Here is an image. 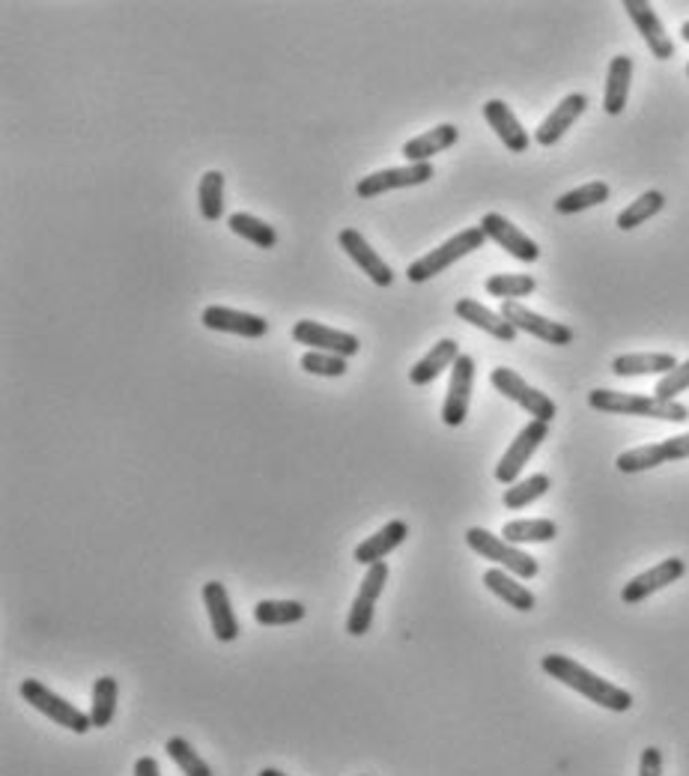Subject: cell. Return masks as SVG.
Returning a JSON list of instances; mask_svg holds the SVG:
<instances>
[{
	"label": "cell",
	"mask_w": 689,
	"mask_h": 776,
	"mask_svg": "<svg viewBox=\"0 0 689 776\" xmlns=\"http://www.w3.org/2000/svg\"><path fill=\"white\" fill-rule=\"evenodd\" d=\"M337 242H341V249L346 251V258L353 260L355 266L365 272L367 279L374 281L376 287H392L394 284V269L385 263L379 254L374 251V245L367 242L362 233L355 228H344L341 233H337Z\"/></svg>",
	"instance_id": "2e32d148"
},
{
	"label": "cell",
	"mask_w": 689,
	"mask_h": 776,
	"mask_svg": "<svg viewBox=\"0 0 689 776\" xmlns=\"http://www.w3.org/2000/svg\"><path fill=\"white\" fill-rule=\"evenodd\" d=\"M21 699L33 705V711H40L42 716H49L51 723H58L60 728H70L75 735H87L93 728V720L90 714H84L81 707H75L72 702H66L63 696H58L51 686H45L36 678H24L19 684Z\"/></svg>",
	"instance_id": "5b68a950"
},
{
	"label": "cell",
	"mask_w": 689,
	"mask_h": 776,
	"mask_svg": "<svg viewBox=\"0 0 689 776\" xmlns=\"http://www.w3.org/2000/svg\"><path fill=\"white\" fill-rule=\"evenodd\" d=\"M639 776H662V753L657 746H645L641 749Z\"/></svg>",
	"instance_id": "60d3db41"
},
{
	"label": "cell",
	"mask_w": 689,
	"mask_h": 776,
	"mask_svg": "<svg viewBox=\"0 0 689 776\" xmlns=\"http://www.w3.org/2000/svg\"><path fill=\"white\" fill-rule=\"evenodd\" d=\"M200 323L212 328V332H227V335H239V338H263V335H269L267 317H257V314H248V311L225 308V305L203 308Z\"/></svg>",
	"instance_id": "ac0fdd59"
},
{
	"label": "cell",
	"mask_w": 689,
	"mask_h": 776,
	"mask_svg": "<svg viewBox=\"0 0 689 776\" xmlns=\"http://www.w3.org/2000/svg\"><path fill=\"white\" fill-rule=\"evenodd\" d=\"M197 207L207 221H218L225 216V174L221 170H207L197 186Z\"/></svg>",
	"instance_id": "1f68e13d"
},
{
	"label": "cell",
	"mask_w": 689,
	"mask_h": 776,
	"mask_svg": "<svg viewBox=\"0 0 689 776\" xmlns=\"http://www.w3.org/2000/svg\"><path fill=\"white\" fill-rule=\"evenodd\" d=\"M436 177V168L430 161H421V165H404V168H385L376 170V174H367L365 179H358L355 186V195L362 200L379 198L385 191L394 189H413V186H424Z\"/></svg>",
	"instance_id": "9c48e42d"
},
{
	"label": "cell",
	"mask_w": 689,
	"mask_h": 776,
	"mask_svg": "<svg viewBox=\"0 0 689 776\" xmlns=\"http://www.w3.org/2000/svg\"><path fill=\"white\" fill-rule=\"evenodd\" d=\"M662 207H666V195L657 189L645 191L641 198H636L627 209H620L618 219H615V224H618L620 230H636L641 228L645 221H650L657 212H662Z\"/></svg>",
	"instance_id": "e575fe53"
},
{
	"label": "cell",
	"mask_w": 689,
	"mask_h": 776,
	"mask_svg": "<svg viewBox=\"0 0 689 776\" xmlns=\"http://www.w3.org/2000/svg\"><path fill=\"white\" fill-rule=\"evenodd\" d=\"M585 108H588V96H585V93L564 96V99L550 111V117L543 119L541 126L534 129V140H537L541 147H555V144L571 132L573 123L585 114Z\"/></svg>",
	"instance_id": "d6986e66"
},
{
	"label": "cell",
	"mask_w": 689,
	"mask_h": 776,
	"mask_svg": "<svg viewBox=\"0 0 689 776\" xmlns=\"http://www.w3.org/2000/svg\"><path fill=\"white\" fill-rule=\"evenodd\" d=\"M472 386L474 358L463 353L451 368V382H448V395H445L442 421L448 428H463V421L469 418V403H472Z\"/></svg>",
	"instance_id": "5bb4252c"
},
{
	"label": "cell",
	"mask_w": 689,
	"mask_h": 776,
	"mask_svg": "<svg viewBox=\"0 0 689 776\" xmlns=\"http://www.w3.org/2000/svg\"><path fill=\"white\" fill-rule=\"evenodd\" d=\"M546 433H550V424H546V421H534L532 418V421L516 433V439H513L511 448L504 451L502 460H499V466H495V472H492L495 481L504 484V487L516 484V478H520L522 469L529 466V460L534 458V451L541 448Z\"/></svg>",
	"instance_id": "52a82bcc"
},
{
	"label": "cell",
	"mask_w": 689,
	"mask_h": 776,
	"mask_svg": "<svg viewBox=\"0 0 689 776\" xmlns=\"http://www.w3.org/2000/svg\"><path fill=\"white\" fill-rule=\"evenodd\" d=\"M299 365H302V370H307V374H314V377H344L346 374L344 356L320 353V349H307Z\"/></svg>",
	"instance_id": "f35d334b"
},
{
	"label": "cell",
	"mask_w": 689,
	"mask_h": 776,
	"mask_svg": "<svg viewBox=\"0 0 689 776\" xmlns=\"http://www.w3.org/2000/svg\"><path fill=\"white\" fill-rule=\"evenodd\" d=\"M478 228L487 233V239H492L499 249L508 251L520 263H537L541 260V245L529 233H522L513 221L504 219L502 212H487Z\"/></svg>",
	"instance_id": "8fae6325"
},
{
	"label": "cell",
	"mask_w": 689,
	"mask_h": 776,
	"mask_svg": "<svg viewBox=\"0 0 689 776\" xmlns=\"http://www.w3.org/2000/svg\"><path fill=\"white\" fill-rule=\"evenodd\" d=\"M385 583H388V565H385V562L367 567L362 588H358V595H355L353 609H349V618H346V633H349V637H365L367 630L374 627L376 600L383 597Z\"/></svg>",
	"instance_id": "30bf717a"
},
{
	"label": "cell",
	"mask_w": 689,
	"mask_h": 776,
	"mask_svg": "<svg viewBox=\"0 0 689 776\" xmlns=\"http://www.w3.org/2000/svg\"><path fill=\"white\" fill-rule=\"evenodd\" d=\"M487 242V233L481 228H466L460 233H453L448 242H442L439 249L427 251L424 258H418L415 263H409L406 269V279L413 284H424V281L436 279L439 272H445L448 266H453L457 260H463L466 254H472Z\"/></svg>",
	"instance_id": "277c9868"
},
{
	"label": "cell",
	"mask_w": 689,
	"mask_h": 776,
	"mask_svg": "<svg viewBox=\"0 0 689 776\" xmlns=\"http://www.w3.org/2000/svg\"><path fill=\"white\" fill-rule=\"evenodd\" d=\"M165 749H168L170 762L182 770L186 776H212V767L200 758V753H197L195 746L188 744L186 737H168V744H165Z\"/></svg>",
	"instance_id": "74e56055"
},
{
	"label": "cell",
	"mask_w": 689,
	"mask_h": 776,
	"mask_svg": "<svg viewBox=\"0 0 689 776\" xmlns=\"http://www.w3.org/2000/svg\"><path fill=\"white\" fill-rule=\"evenodd\" d=\"M687 388H689V358L675 370H669L666 377H660V382L654 386V398L678 400V395H683Z\"/></svg>",
	"instance_id": "ab89813d"
},
{
	"label": "cell",
	"mask_w": 689,
	"mask_h": 776,
	"mask_svg": "<svg viewBox=\"0 0 689 776\" xmlns=\"http://www.w3.org/2000/svg\"><path fill=\"white\" fill-rule=\"evenodd\" d=\"M552 487V478L543 475V472H537V475L525 478V481H516V484H511V487L502 493V502L508 511H522V507H529L532 502H537L541 496H546Z\"/></svg>",
	"instance_id": "d590c367"
},
{
	"label": "cell",
	"mask_w": 689,
	"mask_h": 776,
	"mask_svg": "<svg viewBox=\"0 0 689 776\" xmlns=\"http://www.w3.org/2000/svg\"><path fill=\"white\" fill-rule=\"evenodd\" d=\"M117 678L102 675L93 684V705H90V720L93 728H108L117 714Z\"/></svg>",
	"instance_id": "4dcf8cb0"
},
{
	"label": "cell",
	"mask_w": 689,
	"mask_h": 776,
	"mask_svg": "<svg viewBox=\"0 0 689 776\" xmlns=\"http://www.w3.org/2000/svg\"><path fill=\"white\" fill-rule=\"evenodd\" d=\"M541 669L555 681H562L564 686L576 690L580 696L591 699L594 705L606 707L612 714H627L633 707V693L624 686L612 684L606 678H601L597 672H591L582 663H576L573 657L564 654H546L541 660Z\"/></svg>",
	"instance_id": "6da1fadb"
},
{
	"label": "cell",
	"mask_w": 689,
	"mask_h": 776,
	"mask_svg": "<svg viewBox=\"0 0 689 776\" xmlns=\"http://www.w3.org/2000/svg\"><path fill=\"white\" fill-rule=\"evenodd\" d=\"M406 537H409V523H406V520H392V523H385L379 532L365 537V541L353 549V558L365 567L379 565V562H385V556H392L394 549L404 544Z\"/></svg>",
	"instance_id": "44dd1931"
},
{
	"label": "cell",
	"mask_w": 689,
	"mask_h": 776,
	"mask_svg": "<svg viewBox=\"0 0 689 776\" xmlns=\"http://www.w3.org/2000/svg\"><path fill=\"white\" fill-rule=\"evenodd\" d=\"M453 314L463 319V323H472L474 328H481V332H487V335H492L495 340H504V344H511L513 338H516V328L508 323V319L499 314V311H490L487 305H481L478 298H457V305H453Z\"/></svg>",
	"instance_id": "603a6c76"
},
{
	"label": "cell",
	"mask_w": 689,
	"mask_h": 776,
	"mask_svg": "<svg viewBox=\"0 0 689 776\" xmlns=\"http://www.w3.org/2000/svg\"><path fill=\"white\" fill-rule=\"evenodd\" d=\"M227 228L233 230L237 237L254 242L257 249H275L278 245V230L272 228V224H267L263 219H257V216H248V212L227 216Z\"/></svg>",
	"instance_id": "d6a6232c"
},
{
	"label": "cell",
	"mask_w": 689,
	"mask_h": 776,
	"mask_svg": "<svg viewBox=\"0 0 689 776\" xmlns=\"http://www.w3.org/2000/svg\"><path fill=\"white\" fill-rule=\"evenodd\" d=\"M502 537L508 544H550L558 537V523L555 520H513L502 528Z\"/></svg>",
	"instance_id": "f1b7e54d"
},
{
	"label": "cell",
	"mask_w": 689,
	"mask_h": 776,
	"mask_svg": "<svg viewBox=\"0 0 689 776\" xmlns=\"http://www.w3.org/2000/svg\"><path fill=\"white\" fill-rule=\"evenodd\" d=\"M457 140H460V129L453 123H439L430 132H421L418 138L406 140L404 159L409 165H421V161H430L434 156L445 153V149H451Z\"/></svg>",
	"instance_id": "cb8c5ba5"
},
{
	"label": "cell",
	"mask_w": 689,
	"mask_h": 776,
	"mask_svg": "<svg viewBox=\"0 0 689 776\" xmlns=\"http://www.w3.org/2000/svg\"><path fill=\"white\" fill-rule=\"evenodd\" d=\"M609 198H612L609 186L601 182V179H594V182H585V186H580V189L567 191V195H562V198L555 200V212H562V216H576V212H585V209L591 207H601V203H606Z\"/></svg>",
	"instance_id": "f546056e"
},
{
	"label": "cell",
	"mask_w": 689,
	"mask_h": 776,
	"mask_svg": "<svg viewBox=\"0 0 689 776\" xmlns=\"http://www.w3.org/2000/svg\"><path fill=\"white\" fill-rule=\"evenodd\" d=\"M257 776H286V774L284 770H278V767H263Z\"/></svg>",
	"instance_id": "7bdbcfd3"
},
{
	"label": "cell",
	"mask_w": 689,
	"mask_h": 776,
	"mask_svg": "<svg viewBox=\"0 0 689 776\" xmlns=\"http://www.w3.org/2000/svg\"><path fill=\"white\" fill-rule=\"evenodd\" d=\"M537 290V281L534 275H513V272H499V275H490L487 279V293L495 298H504V302H516V298L532 296Z\"/></svg>",
	"instance_id": "8d00e7d4"
},
{
	"label": "cell",
	"mask_w": 689,
	"mask_h": 776,
	"mask_svg": "<svg viewBox=\"0 0 689 776\" xmlns=\"http://www.w3.org/2000/svg\"><path fill=\"white\" fill-rule=\"evenodd\" d=\"M490 382L495 391H502L504 398L513 400L516 407H522L529 416L534 418V421H546L550 424L552 418L558 416V407H555V400L550 398V395H543L541 388L529 386L525 379L516 374V370L511 368H495L490 374Z\"/></svg>",
	"instance_id": "8992f818"
},
{
	"label": "cell",
	"mask_w": 689,
	"mask_h": 776,
	"mask_svg": "<svg viewBox=\"0 0 689 776\" xmlns=\"http://www.w3.org/2000/svg\"><path fill=\"white\" fill-rule=\"evenodd\" d=\"M483 586L490 588L495 597H502L504 604L511 609H516V612H532V609L537 607V597H534L532 588L522 586L520 579L513 577V574H508V570H502V567H490V570L483 574Z\"/></svg>",
	"instance_id": "4316f807"
},
{
	"label": "cell",
	"mask_w": 689,
	"mask_h": 776,
	"mask_svg": "<svg viewBox=\"0 0 689 776\" xmlns=\"http://www.w3.org/2000/svg\"><path fill=\"white\" fill-rule=\"evenodd\" d=\"M683 574H687V562L683 558H666V562L654 565L650 570L639 574V577H633L627 586L620 588V600L630 604V607L633 604H641V600H648L650 595H657L666 586H675L678 579H683Z\"/></svg>",
	"instance_id": "9a60e30c"
},
{
	"label": "cell",
	"mask_w": 689,
	"mask_h": 776,
	"mask_svg": "<svg viewBox=\"0 0 689 776\" xmlns=\"http://www.w3.org/2000/svg\"><path fill=\"white\" fill-rule=\"evenodd\" d=\"M671 460H689V433L662 439V442H654V445L620 451L615 466L624 475H636V472H648V469H657L660 463H671Z\"/></svg>",
	"instance_id": "ba28073f"
},
{
	"label": "cell",
	"mask_w": 689,
	"mask_h": 776,
	"mask_svg": "<svg viewBox=\"0 0 689 776\" xmlns=\"http://www.w3.org/2000/svg\"><path fill=\"white\" fill-rule=\"evenodd\" d=\"M307 616L305 604L299 600H260L254 607V621L263 627H286Z\"/></svg>",
	"instance_id": "836d02e7"
},
{
	"label": "cell",
	"mask_w": 689,
	"mask_h": 776,
	"mask_svg": "<svg viewBox=\"0 0 689 776\" xmlns=\"http://www.w3.org/2000/svg\"><path fill=\"white\" fill-rule=\"evenodd\" d=\"M483 119L490 123V129L499 135V140H502L511 153H525V149L532 147V135L525 132V126H522L520 117L513 114L508 102H487V105H483Z\"/></svg>",
	"instance_id": "ffe728a7"
},
{
	"label": "cell",
	"mask_w": 689,
	"mask_h": 776,
	"mask_svg": "<svg viewBox=\"0 0 689 776\" xmlns=\"http://www.w3.org/2000/svg\"><path fill=\"white\" fill-rule=\"evenodd\" d=\"M203 604H207L209 625H212V633H216L218 642H233L239 637V621L237 612H233V604H230V595H227V588L218 579H209L207 586H203Z\"/></svg>",
	"instance_id": "7402d4cb"
},
{
	"label": "cell",
	"mask_w": 689,
	"mask_h": 776,
	"mask_svg": "<svg viewBox=\"0 0 689 776\" xmlns=\"http://www.w3.org/2000/svg\"><path fill=\"white\" fill-rule=\"evenodd\" d=\"M630 84H633V57L618 54L612 57L609 72H606V93H603V111L609 117H618L627 108L630 99Z\"/></svg>",
	"instance_id": "d4e9b609"
},
{
	"label": "cell",
	"mask_w": 689,
	"mask_h": 776,
	"mask_svg": "<svg viewBox=\"0 0 689 776\" xmlns=\"http://www.w3.org/2000/svg\"><path fill=\"white\" fill-rule=\"evenodd\" d=\"M680 36H683V42H689V21H683V24H680Z\"/></svg>",
	"instance_id": "ee69618b"
},
{
	"label": "cell",
	"mask_w": 689,
	"mask_h": 776,
	"mask_svg": "<svg viewBox=\"0 0 689 776\" xmlns=\"http://www.w3.org/2000/svg\"><path fill=\"white\" fill-rule=\"evenodd\" d=\"M460 356H463V353H460V344L453 338H442L421 361H415L413 370H409V382H413V386H430L434 379H439V374L453 368Z\"/></svg>",
	"instance_id": "484cf974"
},
{
	"label": "cell",
	"mask_w": 689,
	"mask_h": 776,
	"mask_svg": "<svg viewBox=\"0 0 689 776\" xmlns=\"http://www.w3.org/2000/svg\"><path fill=\"white\" fill-rule=\"evenodd\" d=\"M466 544H469L472 553L483 556L487 562H495V565L502 567V570H508V574H513L516 579H534L541 574L537 558L529 556L525 549H520L516 544H508L504 537L492 535V532H487V528L481 526H472L466 532Z\"/></svg>",
	"instance_id": "3957f363"
},
{
	"label": "cell",
	"mask_w": 689,
	"mask_h": 776,
	"mask_svg": "<svg viewBox=\"0 0 689 776\" xmlns=\"http://www.w3.org/2000/svg\"><path fill=\"white\" fill-rule=\"evenodd\" d=\"M499 314H502L516 332H529V335L546 340L552 347H567L573 340L571 326L555 323V319L550 317H541V314H534L532 308H525L522 302H502V311H499Z\"/></svg>",
	"instance_id": "7c38bea8"
},
{
	"label": "cell",
	"mask_w": 689,
	"mask_h": 776,
	"mask_svg": "<svg viewBox=\"0 0 689 776\" xmlns=\"http://www.w3.org/2000/svg\"><path fill=\"white\" fill-rule=\"evenodd\" d=\"M678 368V358L671 353H627V356L612 358V374L615 377H650V374H669Z\"/></svg>",
	"instance_id": "83f0119b"
},
{
	"label": "cell",
	"mask_w": 689,
	"mask_h": 776,
	"mask_svg": "<svg viewBox=\"0 0 689 776\" xmlns=\"http://www.w3.org/2000/svg\"><path fill=\"white\" fill-rule=\"evenodd\" d=\"M293 340L302 344V347H314L320 353H335V356L353 358L358 356L362 349V340L349 335V332H341V328L323 326L316 319H299L293 326Z\"/></svg>",
	"instance_id": "4fadbf2b"
},
{
	"label": "cell",
	"mask_w": 689,
	"mask_h": 776,
	"mask_svg": "<svg viewBox=\"0 0 689 776\" xmlns=\"http://www.w3.org/2000/svg\"><path fill=\"white\" fill-rule=\"evenodd\" d=\"M135 776H161L156 758H153V756H140L138 762H135Z\"/></svg>",
	"instance_id": "b9f144b4"
},
{
	"label": "cell",
	"mask_w": 689,
	"mask_h": 776,
	"mask_svg": "<svg viewBox=\"0 0 689 776\" xmlns=\"http://www.w3.org/2000/svg\"><path fill=\"white\" fill-rule=\"evenodd\" d=\"M588 407L597 412H612V416H639L657 418V421H671L680 424L687 421L689 409L678 400H660L654 395H630V391H612V388H594L588 395Z\"/></svg>",
	"instance_id": "7a4b0ae2"
},
{
	"label": "cell",
	"mask_w": 689,
	"mask_h": 776,
	"mask_svg": "<svg viewBox=\"0 0 689 776\" xmlns=\"http://www.w3.org/2000/svg\"><path fill=\"white\" fill-rule=\"evenodd\" d=\"M624 12L630 15V21L636 24V30L641 33V40H645V45H648L654 57H675V42H671V36L666 33V24H662L660 15L654 12L648 0H624Z\"/></svg>",
	"instance_id": "e0dca14e"
},
{
	"label": "cell",
	"mask_w": 689,
	"mask_h": 776,
	"mask_svg": "<svg viewBox=\"0 0 689 776\" xmlns=\"http://www.w3.org/2000/svg\"><path fill=\"white\" fill-rule=\"evenodd\" d=\"M687 75H689V63H687Z\"/></svg>",
	"instance_id": "f6af8a7d"
}]
</instances>
